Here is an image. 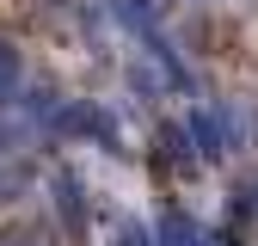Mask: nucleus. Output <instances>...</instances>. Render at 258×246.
<instances>
[{
	"label": "nucleus",
	"mask_w": 258,
	"mask_h": 246,
	"mask_svg": "<svg viewBox=\"0 0 258 246\" xmlns=\"http://www.w3.org/2000/svg\"><path fill=\"white\" fill-rule=\"evenodd\" d=\"M160 246H209V234L190 222V215H160V234H154Z\"/></svg>",
	"instance_id": "nucleus-1"
},
{
	"label": "nucleus",
	"mask_w": 258,
	"mask_h": 246,
	"mask_svg": "<svg viewBox=\"0 0 258 246\" xmlns=\"http://www.w3.org/2000/svg\"><path fill=\"white\" fill-rule=\"evenodd\" d=\"M190 136H197V154H203V160H215V154H221V130H215L209 111H190Z\"/></svg>",
	"instance_id": "nucleus-2"
},
{
	"label": "nucleus",
	"mask_w": 258,
	"mask_h": 246,
	"mask_svg": "<svg viewBox=\"0 0 258 246\" xmlns=\"http://www.w3.org/2000/svg\"><path fill=\"white\" fill-rule=\"evenodd\" d=\"M13 92H19V49L0 37V105H13Z\"/></svg>",
	"instance_id": "nucleus-3"
},
{
	"label": "nucleus",
	"mask_w": 258,
	"mask_h": 246,
	"mask_svg": "<svg viewBox=\"0 0 258 246\" xmlns=\"http://www.w3.org/2000/svg\"><path fill=\"white\" fill-rule=\"evenodd\" d=\"M55 191H61V215H68V228H80V184H74V178H55Z\"/></svg>",
	"instance_id": "nucleus-4"
}]
</instances>
